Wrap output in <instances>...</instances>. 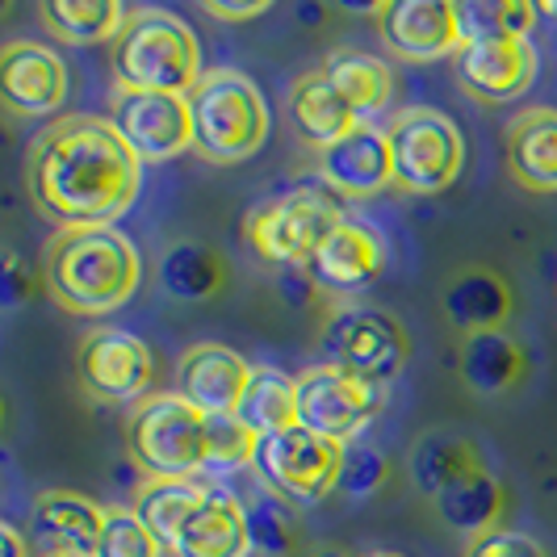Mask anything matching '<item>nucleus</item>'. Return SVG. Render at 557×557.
Here are the masks:
<instances>
[{"label":"nucleus","mask_w":557,"mask_h":557,"mask_svg":"<svg viewBox=\"0 0 557 557\" xmlns=\"http://www.w3.org/2000/svg\"><path fill=\"white\" fill-rule=\"evenodd\" d=\"M143 160L110 117L67 113L26 151V194L59 231L113 226L139 197Z\"/></svg>","instance_id":"obj_1"},{"label":"nucleus","mask_w":557,"mask_h":557,"mask_svg":"<svg viewBox=\"0 0 557 557\" xmlns=\"http://www.w3.org/2000/svg\"><path fill=\"white\" fill-rule=\"evenodd\" d=\"M42 281L67 314L97 319L135 298L143 281V256L113 226L59 231L42 251Z\"/></svg>","instance_id":"obj_2"},{"label":"nucleus","mask_w":557,"mask_h":557,"mask_svg":"<svg viewBox=\"0 0 557 557\" xmlns=\"http://www.w3.org/2000/svg\"><path fill=\"white\" fill-rule=\"evenodd\" d=\"M113 81L135 92H181L189 97L201 72L197 34L168 9H131L113 38Z\"/></svg>","instance_id":"obj_3"},{"label":"nucleus","mask_w":557,"mask_h":557,"mask_svg":"<svg viewBox=\"0 0 557 557\" xmlns=\"http://www.w3.org/2000/svg\"><path fill=\"white\" fill-rule=\"evenodd\" d=\"M194 151L210 164H244L269 139V101L235 67H210L189 92Z\"/></svg>","instance_id":"obj_4"},{"label":"nucleus","mask_w":557,"mask_h":557,"mask_svg":"<svg viewBox=\"0 0 557 557\" xmlns=\"http://www.w3.org/2000/svg\"><path fill=\"white\" fill-rule=\"evenodd\" d=\"M126 448L143 478H201L210 470V416L181 394H151L126 423Z\"/></svg>","instance_id":"obj_5"},{"label":"nucleus","mask_w":557,"mask_h":557,"mask_svg":"<svg viewBox=\"0 0 557 557\" xmlns=\"http://www.w3.org/2000/svg\"><path fill=\"white\" fill-rule=\"evenodd\" d=\"M251 474L264 486V495L285 503L289 511L298 507H319L339 491L344 474V445L323 441L307 432L302 423L285 428L277 436H260Z\"/></svg>","instance_id":"obj_6"},{"label":"nucleus","mask_w":557,"mask_h":557,"mask_svg":"<svg viewBox=\"0 0 557 557\" xmlns=\"http://www.w3.org/2000/svg\"><path fill=\"white\" fill-rule=\"evenodd\" d=\"M344 223V210L332 189H289L264 206H256L248 219L251 251L273 269H307L314 248Z\"/></svg>","instance_id":"obj_7"},{"label":"nucleus","mask_w":557,"mask_h":557,"mask_svg":"<svg viewBox=\"0 0 557 557\" xmlns=\"http://www.w3.org/2000/svg\"><path fill=\"white\" fill-rule=\"evenodd\" d=\"M319 344L327 352V364H339L377 386L391 382L411 357V339L391 310L369 307V302H344V298H335V307L323 314Z\"/></svg>","instance_id":"obj_8"},{"label":"nucleus","mask_w":557,"mask_h":557,"mask_svg":"<svg viewBox=\"0 0 557 557\" xmlns=\"http://www.w3.org/2000/svg\"><path fill=\"white\" fill-rule=\"evenodd\" d=\"M394 160V185L407 194H445L466 168V139L441 110L411 106L386 126Z\"/></svg>","instance_id":"obj_9"},{"label":"nucleus","mask_w":557,"mask_h":557,"mask_svg":"<svg viewBox=\"0 0 557 557\" xmlns=\"http://www.w3.org/2000/svg\"><path fill=\"white\" fill-rule=\"evenodd\" d=\"M382 416V386L364 382L339 364H310L298 373V423L335 441V445H357V436L369 432V423Z\"/></svg>","instance_id":"obj_10"},{"label":"nucleus","mask_w":557,"mask_h":557,"mask_svg":"<svg viewBox=\"0 0 557 557\" xmlns=\"http://www.w3.org/2000/svg\"><path fill=\"white\" fill-rule=\"evenodd\" d=\"M76 377L88 398L97 403H135L151 398L156 357L139 335L122 327H97L76 348Z\"/></svg>","instance_id":"obj_11"},{"label":"nucleus","mask_w":557,"mask_h":557,"mask_svg":"<svg viewBox=\"0 0 557 557\" xmlns=\"http://www.w3.org/2000/svg\"><path fill=\"white\" fill-rule=\"evenodd\" d=\"M110 122L143 164H164L194 147V110L181 92L117 88L110 101Z\"/></svg>","instance_id":"obj_12"},{"label":"nucleus","mask_w":557,"mask_h":557,"mask_svg":"<svg viewBox=\"0 0 557 557\" xmlns=\"http://www.w3.org/2000/svg\"><path fill=\"white\" fill-rule=\"evenodd\" d=\"M377 34L386 51L403 63L457 59L466 47L461 4L453 0H391L377 9Z\"/></svg>","instance_id":"obj_13"},{"label":"nucleus","mask_w":557,"mask_h":557,"mask_svg":"<svg viewBox=\"0 0 557 557\" xmlns=\"http://www.w3.org/2000/svg\"><path fill=\"white\" fill-rule=\"evenodd\" d=\"M453 76L482 106L520 101L536 81V51L529 47V38L482 34V38H470L457 51Z\"/></svg>","instance_id":"obj_14"},{"label":"nucleus","mask_w":557,"mask_h":557,"mask_svg":"<svg viewBox=\"0 0 557 557\" xmlns=\"http://www.w3.org/2000/svg\"><path fill=\"white\" fill-rule=\"evenodd\" d=\"M110 507L88 499L81 491H42L29 503V545H38L42 557L84 554L97 557V545L106 536Z\"/></svg>","instance_id":"obj_15"},{"label":"nucleus","mask_w":557,"mask_h":557,"mask_svg":"<svg viewBox=\"0 0 557 557\" xmlns=\"http://www.w3.org/2000/svg\"><path fill=\"white\" fill-rule=\"evenodd\" d=\"M67 63L29 38H13L0 51V88L4 106L17 117H47L67 101Z\"/></svg>","instance_id":"obj_16"},{"label":"nucleus","mask_w":557,"mask_h":557,"mask_svg":"<svg viewBox=\"0 0 557 557\" xmlns=\"http://www.w3.org/2000/svg\"><path fill=\"white\" fill-rule=\"evenodd\" d=\"M251 369L235 348L226 344H197L176 364V394L197 407L201 416H235L248 394Z\"/></svg>","instance_id":"obj_17"},{"label":"nucleus","mask_w":557,"mask_h":557,"mask_svg":"<svg viewBox=\"0 0 557 557\" xmlns=\"http://www.w3.org/2000/svg\"><path fill=\"white\" fill-rule=\"evenodd\" d=\"M386 269V244L373 226L364 223H344L335 226L332 235L314 248V256L307 260V277L323 289V294H357L364 285L382 277Z\"/></svg>","instance_id":"obj_18"},{"label":"nucleus","mask_w":557,"mask_h":557,"mask_svg":"<svg viewBox=\"0 0 557 557\" xmlns=\"http://www.w3.org/2000/svg\"><path fill=\"white\" fill-rule=\"evenodd\" d=\"M319 176L339 197H373L394 185V160L386 131L361 122L352 135L319 151Z\"/></svg>","instance_id":"obj_19"},{"label":"nucleus","mask_w":557,"mask_h":557,"mask_svg":"<svg viewBox=\"0 0 557 557\" xmlns=\"http://www.w3.org/2000/svg\"><path fill=\"white\" fill-rule=\"evenodd\" d=\"M172 557H251L248 511L235 495L210 491L176 532Z\"/></svg>","instance_id":"obj_20"},{"label":"nucleus","mask_w":557,"mask_h":557,"mask_svg":"<svg viewBox=\"0 0 557 557\" xmlns=\"http://www.w3.org/2000/svg\"><path fill=\"white\" fill-rule=\"evenodd\" d=\"M441 307H445V319L461 335H482L503 332V323L516 310V298H511L507 277H499L495 269L470 264V269H461L445 281Z\"/></svg>","instance_id":"obj_21"},{"label":"nucleus","mask_w":557,"mask_h":557,"mask_svg":"<svg viewBox=\"0 0 557 557\" xmlns=\"http://www.w3.org/2000/svg\"><path fill=\"white\" fill-rule=\"evenodd\" d=\"M507 172L529 194H557V110H524L507 126Z\"/></svg>","instance_id":"obj_22"},{"label":"nucleus","mask_w":557,"mask_h":557,"mask_svg":"<svg viewBox=\"0 0 557 557\" xmlns=\"http://www.w3.org/2000/svg\"><path fill=\"white\" fill-rule=\"evenodd\" d=\"M289 117L298 126V135L310 143V147H332L344 135H352L361 126V113L348 106V97L327 81L323 67L314 72H302L294 88H289Z\"/></svg>","instance_id":"obj_23"},{"label":"nucleus","mask_w":557,"mask_h":557,"mask_svg":"<svg viewBox=\"0 0 557 557\" xmlns=\"http://www.w3.org/2000/svg\"><path fill=\"white\" fill-rule=\"evenodd\" d=\"M529 373V357L524 348L507 332H482L461 339V382L474 394H507L516 391Z\"/></svg>","instance_id":"obj_24"},{"label":"nucleus","mask_w":557,"mask_h":557,"mask_svg":"<svg viewBox=\"0 0 557 557\" xmlns=\"http://www.w3.org/2000/svg\"><path fill=\"white\" fill-rule=\"evenodd\" d=\"M503 507H507V495H503V486L495 482L491 470H474L470 478L453 482L448 491L436 495L441 524L461 532V536H470V541L486 536V532H499Z\"/></svg>","instance_id":"obj_25"},{"label":"nucleus","mask_w":557,"mask_h":557,"mask_svg":"<svg viewBox=\"0 0 557 557\" xmlns=\"http://www.w3.org/2000/svg\"><path fill=\"white\" fill-rule=\"evenodd\" d=\"M474 470H486L478 448L466 436H453V432H428L419 436L411 457H407V474L416 482L428 499H436L441 491H448L453 482L470 478Z\"/></svg>","instance_id":"obj_26"},{"label":"nucleus","mask_w":557,"mask_h":557,"mask_svg":"<svg viewBox=\"0 0 557 557\" xmlns=\"http://www.w3.org/2000/svg\"><path fill=\"white\" fill-rule=\"evenodd\" d=\"M323 72L327 81L348 97V106L361 113V122H369L373 113H382L394 97V76L391 67L369 51H357V47H339L323 59Z\"/></svg>","instance_id":"obj_27"},{"label":"nucleus","mask_w":557,"mask_h":557,"mask_svg":"<svg viewBox=\"0 0 557 557\" xmlns=\"http://www.w3.org/2000/svg\"><path fill=\"white\" fill-rule=\"evenodd\" d=\"M206 495L210 491L197 478H143V486L135 491V516L156 532V541L172 554L181 524L189 520V511Z\"/></svg>","instance_id":"obj_28"},{"label":"nucleus","mask_w":557,"mask_h":557,"mask_svg":"<svg viewBox=\"0 0 557 557\" xmlns=\"http://www.w3.org/2000/svg\"><path fill=\"white\" fill-rule=\"evenodd\" d=\"M126 13L131 9H122L117 0H42L38 4V22L47 26V34L72 47H92L106 38L113 42Z\"/></svg>","instance_id":"obj_29"},{"label":"nucleus","mask_w":557,"mask_h":557,"mask_svg":"<svg viewBox=\"0 0 557 557\" xmlns=\"http://www.w3.org/2000/svg\"><path fill=\"white\" fill-rule=\"evenodd\" d=\"M226 260L206 244H176L160 260V285L176 302H206L223 289Z\"/></svg>","instance_id":"obj_30"},{"label":"nucleus","mask_w":557,"mask_h":557,"mask_svg":"<svg viewBox=\"0 0 557 557\" xmlns=\"http://www.w3.org/2000/svg\"><path fill=\"white\" fill-rule=\"evenodd\" d=\"M235 419L256 436H277L285 428H294L298 423V377H285L277 369H256Z\"/></svg>","instance_id":"obj_31"},{"label":"nucleus","mask_w":557,"mask_h":557,"mask_svg":"<svg viewBox=\"0 0 557 557\" xmlns=\"http://www.w3.org/2000/svg\"><path fill=\"white\" fill-rule=\"evenodd\" d=\"M244 511H248L251 554L289 557L298 549V529H294V516L285 503H277L273 495H260V499L244 503Z\"/></svg>","instance_id":"obj_32"},{"label":"nucleus","mask_w":557,"mask_h":557,"mask_svg":"<svg viewBox=\"0 0 557 557\" xmlns=\"http://www.w3.org/2000/svg\"><path fill=\"white\" fill-rule=\"evenodd\" d=\"M168 549L156 541V532L135 516V507H110L106 536L97 545V557H164Z\"/></svg>","instance_id":"obj_33"},{"label":"nucleus","mask_w":557,"mask_h":557,"mask_svg":"<svg viewBox=\"0 0 557 557\" xmlns=\"http://www.w3.org/2000/svg\"><path fill=\"white\" fill-rule=\"evenodd\" d=\"M391 478V461L386 453H377L373 445H348L344 448V474H339V495L352 503L369 499L386 486Z\"/></svg>","instance_id":"obj_34"},{"label":"nucleus","mask_w":557,"mask_h":557,"mask_svg":"<svg viewBox=\"0 0 557 557\" xmlns=\"http://www.w3.org/2000/svg\"><path fill=\"white\" fill-rule=\"evenodd\" d=\"M260 436L248 432L235 416H214L210 419V470H239L256 457Z\"/></svg>","instance_id":"obj_35"},{"label":"nucleus","mask_w":557,"mask_h":557,"mask_svg":"<svg viewBox=\"0 0 557 557\" xmlns=\"http://www.w3.org/2000/svg\"><path fill=\"white\" fill-rule=\"evenodd\" d=\"M466 557H549V554H545V545H541L536 536L499 529V532H486V536L470 541Z\"/></svg>","instance_id":"obj_36"},{"label":"nucleus","mask_w":557,"mask_h":557,"mask_svg":"<svg viewBox=\"0 0 557 557\" xmlns=\"http://www.w3.org/2000/svg\"><path fill=\"white\" fill-rule=\"evenodd\" d=\"M210 17H219V22H251V17H264L269 9H273V0H251V4H219V0H206L201 4Z\"/></svg>","instance_id":"obj_37"},{"label":"nucleus","mask_w":557,"mask_h":557,"mask_svg":"<svg viewBox=\"0 0 557 557\" xmlns=\"http://www.w3.org/2000/svg\"><path fill=\"white\" fill-rule=\"evenodd\" d=\"M0 277H4V294H0L4 307L9 310L22 307V302H26V269H22V260H17L13 251L4 256V273H0Z\"/></svg>","instance_id":"obj_38"},{"label":"nucleus","mask_w":557,"mask_h":557,"mask_svg":"<svg viewBox=\"0 0 557 557\" xmlns=\"http://www.w3.org/2000/svg\"><path fill=\"white\" fill-rule=\"evenodd\" d=\"M314 281L307 277V269H285L281 273V294L289 298V307H307L310 298H314Z\"/></svg>","instance_id":"obj_39"},{"label":"nucleus","mask_w":557,"mask_h":557,"mask_svg":"<svg viewBox=\"0 0 557 557\" xmlns=\"http://www.w3.org/2000/svg\"><path fill=\"white\" fill-rule=\"evenodd\" d=\"M0 549H4V557H29V536L13 524H0Z\"/></svg>","instance_id":"obj_40"},{"label":"nucleus","mask_w":557,"mask_h":557,"mask_svg":"<svg viewBox=\"0 0 557 557\" xmlns=\"http://www.w3.org/2000/svg\"><path fill=\"white\" fill-rule=\"evenodd\" d=\"M294 17H298V22H319V17H323V9H319V4H298V9H294Z\"/></svg>","instance_id":"obj_41"},{"label":"nucleus","mask_w":557,"mask_h":557,"mask_svg":"<svg viewBox=\"0 0 557 557\" xmlns=\"http://www.w3.org/2000/svg\"><path fill=\"white\" fill-rule=\"evenodd\" d=\"M307 557H348L344 549H332V545H323V549H310Z\"/></svg>","instance_id":"obj_42"},{"label":"nucleus","mask_w":557,"mask_h":557,"mask_svg":"<svg viewBox=\"0 0 557 557\" xmlns=\"http://www.w3.org/2000/svg\"><path fill=\"white\" fill-rule=\"evenodd\" d=\"M369 557H398V554H369Z\"/></svg>","instance_id":"obj_43"},{"label":"nucleus","mask_w":557,"mask_h":557,"mask_svg":"<svg viewBox=\"0 0 557 557\" xmlns=\"http://www.w3.org/2000/svg\"><path fill=\"white\" fill-rule=\"evenodd\" d=\"M63 557H84V554H63Z\"/></svg>","instance_id":"obj_44"},{"label":"nucleus","mask_w":557,"mask_h":557,"mask_svg":"<svg viewBox=\"0 0 557 557\" xmlns=\"http://www.w3.org/2000/svg\"><path fill=\"white\" fill-rule=\"evenodd\" d=\"M251 557H260V554H251Z\"/></svg>","instance_id":"obj_45"}]
</instances>
